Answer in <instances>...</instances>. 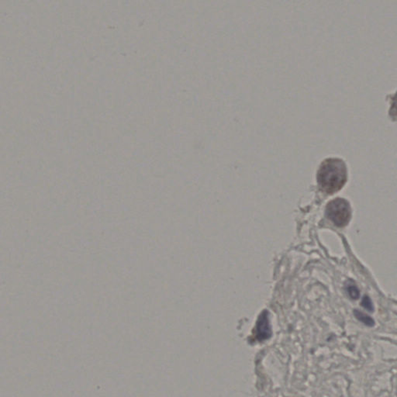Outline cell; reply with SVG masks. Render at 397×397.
Returning a JSON list of instances; mask_svg holds the SVG:
<instances>
[{
    "mask_svg": "<svg viewBox=\"0 0 397 397\" xmlns=\"http://www.w3.org/2000/svg\"><path fill=\"white\" fill-rule=\"evenodd\" d=\"M317 181L321 190L326 193L338 192L347 181L345 164L340 159H327L319 169Z\"/></svg>",
    "mask_w": 397,
    "mask_h": 397,
    "instance_id": "6da1fadb",
    "label": "cell"
},
{
    "mask_svg": "<svg viewBox=\"0 0 397 397\" xmlns=\"http://www.w3.org/2000/svg\"><path fill=\"white\" fill-rule=\"evenodd\" d=\"M327 217L338 227H344L349 222L351 210L349 204L343 198H336L327 206Z\"/></svg>",
    "mask_w": 397,
    "mask_h": 397,
    "instance_id": "7a4b0ae2",
    "label": "cell"
},
{
    "mask_svg": "<svg viewBox=\"0 0 397 397\" xmlns=\"http://www.w3.org/2000/svg\"><path fill=\"white\" fill-rule=\"evenodd\" d=\"M354 314L358 320H360L364 324L368 326V327H372L375 324V321H374L373 319H371V317H368L366 314H363V313L360 312V311H357V310L354 311Z\"/></svg>",
    "mask_w": 397,
    "mask_h": 397,
    "instance_id": "3957f363",
    "label": "cell"
},
{
    "mask_svg": "<svg viewBox=\"0 0 397 397\" xmlns=\"http://www.w3.org/2000/svg\"><path fill=\"white\" fill-rule=\"evenodd\" d=\"M347 291L350 297L353 300H357L359 297V291L357 287L355 285H348L347 287Z\"/></svg>",
    "mask_w": 397,
    "mask_h": 397,
    "instance_id": "277c9868",
    "label": "cell"
},
{
    "mask_svg": "<svg viewBox=\"0 0 397 397\" xmlns=\"http://www.w3.org/2000/svg\"><path fill=\"white\" fill-rule=\"evenodd\" d=\"M362 305L364 308L368 310V311H373V306L371 303V300L368 296H364L363 300L362 301Z\"/></svg>",
    "mask_w": 397,
    "mask_h": 397,
    "instance_id": "5b68a950",
    "label": "cell"
}]
</instances>
